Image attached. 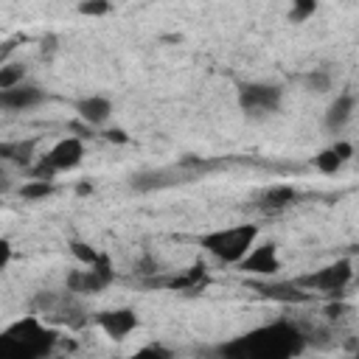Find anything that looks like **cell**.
<instances>
[{"label": "cell", "instance_id": "cell-1", "mask_svg": "<svg viewBox=\"0 0 359 359\" xmlns=\"http://www.w3.org/2000/svg\"><path fill=\"white\" fill-rule=\"evenodd\" d=\"M303 351H306V334L292 320H275L269 325H258L219 348V353L238 356V359H247V356L250 359H289Z\"/></svg>", "mask_w": 359, "mask_h": 359}, {"label": "cell", "instance_id": "cell-2", "mask_svg": "<svg viewBox=\"0 0 359 359\" xmlns=\"http://www.w3.org/2000/svg\"><path fill=\"white\" fill-rule=\"evenodd\" d=\"M59 342L56 325H48L39 314H25L0 331V359H39Z\"/></svg>", "mask_w": 359, "mask_h": 359}, {"label": "cell", "instance_id": "cell-3", "mask_svg": "<svg viewBox=\"0 0 359 359\" xmlns=\"http://www.w3.org/2000/svg\"><path fill=\"white\" fill-rule=\"evenodd\" d=\"M34 314H39L48 325L79 331L90 323V311L81 303V294L65 289V292H36L34 294Z\"/></svg>", "mask_w": 359, "mask_h": 359}, {"label": "cell", "instance_id": "cell-4", "mask_svg": "<svg viewBox=\"0 0 359 359\" xmlns=\"http://www.w3.org/2000/svg\"><path fill=\"white\" fill-rule=\"evenodd\" d=\"M255 238H258V224H236V227H219V230L202 233L196 241L216 261L236 266L247 255V250L255 244Z\"/></svg>", "mask_w": 359, "mask_h": 359}, {"label": "cell", "instance_id": "cell-5", "mask_svg": "<svg viewBox=\"0 0 359 359\" xmlns=\"http://www.w3.org/2000/svg\"><path fill=\"white\" fill-rule=\"evenodd\" d=\"M81 160H84V143H81V137L70 135V137H62L59 143H53L45 154H39L36 163L28 165V174L36 180H53L62 171H73Z\"/></svg>", "mask_w": 359, "mask_h": 359}, {"label": "cell", "instance_id": "cell-6", "mask_svg": "<svg viewBox=\"0 0 359 359\" xmlns=\"http://www.w3.org/2000/svg\"><path fill=\"white\" fill-rule=\"evenodd\" d=\"M300 289H306L309 294L320 292V294H331V297H339L351 280H353V261L351 258H337L334 264L328 266H320L314 272H306V275H297L292 278Z\"/></svg>", "mask_w": 359, "mask_h": 359}, {"label": "cell", "instance_id": "cell-7", "mask_svg": "<svg viewBox=\"0 0 359 359\" xmlns=\"http://www.w3.org/2000/svg\"><path fill=\"white\" fill-rule=\"evenodd\" d=\"M283 104V90L266 81H244L238 84V109L247 118H266L275 115Z\"/></svg>", "mask_w": 359, "mask_h": 359}, {"label": "cell", "instance_id": "cell-8", "mask_svg": "<svg viewBox=\"0 0 359 359\" xmlns=\"http://www.w3.org/2000/svg\"><path fill=\"white\" fill-rule=\"evenodd\" d=\"M115 280V269H112V258L107 252H98V258L93 264H87L84 269H70L65 278V289L76 292V294H98L104 292L109 283Z\"/></svg>", "mask_w": 359, "mask_h": 359}, {"label": "cell", "instance_id": "cell-9", "mask_svg": "<svg viewBox=\"0 0 359 359\" xmlns=\"http://www.w3.org/2000/svg\"><path fill=\"white\" fill-rule=\"evenodd\" d=\"M191 177H196L194 171H188L185 165H177V168H149V171H137L129 177V185L132 191L137 194H151V191H163V188H171L177 182H188Z\"/></svg>", "mask_w": 359, "mask_h": 359}, {"label": "cell", "instance_id": "cell-10", "mask_svg": "<svg viewBox=\"0 0 359 359\" xmlns=\"http://www.w3.org/2000/svg\"><path fill=\"white\" fill-rule=\"evenodd\" d=\"M238 272L244 275H255V278H272L280 269V255H278V244L275 241H264V244H252L247 250V255L236 264Z\"/></svg>", "mask_w": 359, "mask_h": 359}, {"label": "cell", "instance_id": "cell-11", "mask_svg": "<svg viewBox=\"0 0 359 359\" xmlns=\"http://www.w3.org/2000/svg\"><path fill=\"white\" fill-rule=\"evenodd\" d=\"M90 320L109 337V339H115V342H121V339H126L137 325H140V317H137V311L135 309H129V306H118V309H104V311H95V314H90Z\"/></svg>", "mask_w": 359, "mask_h": 359}, {"label": "cell", "instance_id": "cell-12", "mask_svg": "<svg viewBox=\"0 0 359 359\" xmlns=\"http://www.w3.org/2000/svg\"><path fill=\"white\" fill-rule=\"evenodd\" d=\"M208 266L202 261L191 264L185 272H177V275H151L146 278L143 283L146 286H157V289H174V292H199L202 286H208Z\"/></svg>", "mask_w": 359, "mask_h": 359}, {"label": "cell", "instance_id": "cell-13", "mask_svg": "<svg viewBox=\"0 0 359 359\" xmlns=\"http://www.w3.org/2000/svg\"><path fill=\"white\" fill-rule=\"evenodd\" d=\"M45 101V90L39 84H14L8 90H0V109L3 112H25Z\"/></svg>", "mask_w": 359, "mask_h": 359}, {"label": "cell", "instance_id": "cell-14", "mask_svg": "<svg viewBox=\"0 0 359 359\" xmlns=\"http://www.w3.org/2000/svg\"><path fill=\"white\" fill-rule=\"evenodd\" d=\"M353 112H356V95H353L351 90H345V93H339V95L328 104L323 123H325V129H328L331 135H339V132L351 123Z\"/></svg>", "mask_w": 359, "mask_h": 359}, {"label": "cell", "instance_id": "cell-15", "mask_svg": "<svg viewBox=\"0 0 359 359\" xmlns=\"http://www.w3.org/2000/svg\"><path fill=\"white\" fill-rule=\"evenodd\" d=\"M252 289L275 303H306L311 294L306 289H300L294 280H264V283H252Z\"/></svg>", "mask_w": 359, "mask_h": 359}, {"label": "cell", "instance_id": "cell-16", "mask_svg": "<svg viewBox=\"0 0 359 359\" xmlns=\"http://www.w3.org/2000/svg\"><path fill=\"white\" fill-rule=\"evenodd\" d=\"M73 109L79 115V121L90 123V126H104L112 115V101L107 95H84L73 101Z\"/></svg>", "mask_w": 359, "mask_h": 359}, {"label": "cell", "instance_id": "cell-17", "mask_svg": "<svg viewBox=\"0 0 359 359\" xmlns=\"http://www.w3.org/2000/svg\"><path fill=\"white\" fill-rule=\"evenodd\" d=\"M351 157H353V143L351 140H337L334 146L314 154V168L320 174H337Z\"/></svg>", "mask_w": 359, "mask_h": 359}, {"label": "cell", "instance_id": "cell-18", "mask_svg": "<svg viewBox=\"0 0 359 359\" xmlns=\"http://www.w3.org/2000/svg\"><path fill=\"white\" fill-rule=\"evenodd\" d=\"M300 199V194H297V188H292V185H286V182H280V185H269V188H264V191H258V196H255V205L261 208V210H283V208H289V205H294Z\"/></svg>", "mask_w": 359, "mask_h": 359}, {"label": "cell", "instance_id": "cell-19", "mask_svg": "<svg viewBox=\"0 0 359 359\" xmlns=\"http://www.w3.org/2000/svg\"><path fill=\"white\" fill-rule=\"evenodd\" d=\"M36 149V140H0V163H17V165H31V157Z\"/></svg>", "mask_w": 359, "mask_h": 359}, {"label": "cell", "instance_id": "cell-20", "mask_svg": "<svg viewBox=\"0 0 359 359\" xmlns=\"http://www.w3.org/2000/svg\"><path fill=\"white\" fill-rule=\"evenodd\" d=\"M53 194H56L53 180H36V177H31V180L22 182V188H20V196L28 199V202H39V199H48V196H53Z\"/></svg>", "mask_w": 359, "mask_h": 359}, {"label": "cell", "instance_id": "cell-21", "mask_svg": "<svg viewBox=\"0 0 359 359\" xmlns=\"http://www.w3.org/2000/svg\"><path fill=\"white\" fill-rule=\"evenodd\" d=\"M300 81H303V87L309 90V93H328L331 90V73L328 70H323V67H314V70H309L306 76H300Z\"/></svg>", "mask_w": 359, "mask_h": 359}, {"label": "cell", "instance_id": "cell-22", "mask_svg": "<svg viewBox=\"0 0 359 359\" xmlns=\"http://www.w3.org/2000/svg\"><path fill=\"white\" fill-rule=\"evenodd\" d=\"M25 81V65L20 62H3L0 65V90H8L14 84Z\"/></svg>", "mask_w": 359, "mask_h": 359}, {"label": "cell", "instance_id": "cell-23", "mask_svg": "<svg viewBox=\"0 0 359 359\" xmlns=\"http://www.w3.org/2000/svg\"><path fill=\"white\" fill-rule=\"evenodd\" d=\"M317 6H320V0H292V8H289V22H294V25L306 22L309 17H314Z\"/></svg>", "mask_w": 359, "mask_h": 359}, {"label": "cell", "instance_id": "cell-24", "mask_svg": "<svg viewBox=\"0 0 359 359\" xmlns=\"http://www.w3.org/2000/svg\"><path fill=\"white\" fill-rule=\"evenodd\" d=\"M76 11L84 17H107L112 11V3L109 0H79Z\"/></svg>", "mask_w": 359, "mask_h": 359}, {"label": "cell", "instance_id": "cell-25", "mask_svg": "<svg viewBox=\"0 0 359 359\" xmlns=\"http://www.w3.org/2000/svg\"><path fill=\"white\" fill-rule=\"evenodd\" d=\"M70 252H73V258H76L81 266H87V264H93V261L98 258V250H93V247L84 244V241H70Z\"/></svg>", "mask_w": 359, "mask_h": 359}, {"label": "cell", "instance_id": "cell-26", "mask_svg": "<svg viewBox=\"0 0 359 359\" xmlns=\"http://www.w3.org/2000/svg\"><path fill=\"white\" fill-rule=\"evenodd\" d=\"M135 272H137V275L151 278V275H157V272H163V269H160V264H157L154 258H149V255H146V258H140V261L135 264Z\"/></svg>", "mask_w": 359, "mask_h": 359}, {"label": "cell", "instance_id": "cell-27", "mask_svg": "<svg viewBox=\"0 0 359 359\" xmlns=\"http://www.w3.org/2000/svg\"><path fill=\"white\" fill-rule=\"evenodd\" d=\"M104 140H109V143H118V146H123V143H129V135H126L123 129L112 126V129H104Z\"/></svg>", "mask_w": 359, "mask_h": 359}, {"label": "cell", "instance_id": "cell-28", "mask_svg": "<svg viewBox=\"0 0 359 359\" xmlns=\"http://www.w3.org/2000/svg\"><path fill=\"white\" fill-rule=\"evenodd\" d=\"M11 255H14V250H11V241H8V238H0V272L8 266Z\"/></svg>", "mask_w": 359, "mask_h": 359}, {"label": "cell", "instance_id": "cell-29", "mask_svg": "<svg viewBox=\"0 0 359 359\" xmlns=\"http://www.w3.org/2000/svg\"><path fill=\"white\" fill-rule=\"evenodd\" d=\"M17 42H22V36H14V39H6L3 45H0V65L8 59V53L11 50H17Z\"/></svg>", "mask_w": 359, "mask_h": 359}, {"label": "cell", "instance_id": "cell-30", "mask_svg": "<svg viewBox=\"0 0 359 359\" xmlns=\"http://www.w3.org/2000/svg\"><path fill=\"white\" fill-rule=\"evenodd\" d=\"M342 311H345L342 303H331V306L325 309V317H328V320H337V317H342Z\"/></svg>", "mask_w": 359, "mask_h": 359}, {"label": "cell", "instance_id": "cell-31", "mask_svg": "<svg viewBox=\"0 0 359 359\" xmlns=\"http://www.w3.org/2000/svg\"><path fill=\"white\" fill-rule=\"evenodd\" d=\"M76 194L79 196H87V194H93V185L90 182H81V185H76Z\"/></svg>", "mask_w": 359, "mask_h": 359}]
</instances>
